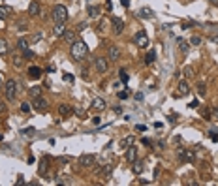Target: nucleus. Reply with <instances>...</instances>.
<instances>
[{"mask_svg":"<svg viewBox=\"0 0 218 186\" xmlns=\"http://www.w3.org/2000/svg\"><path fill=\"white\" fill-rule=\"evenodd\" d=\"M120 2H122V6H124V8H128V6H130V0H120Z\"/></svg>","mask_w":218,"mask_h":186,"instance_id":"obj_52","label":"nucleus"},{"mask_svg":"<svg viewBox=\"0 0 218 186\" xmlns=\"http://www.w3.org/2000/svg\"><path fill=\"white\" fill-rule=\"evenodd\" d=\"M139 17L141 19H152V9L151 8H141L139 9Z\"/></svg>","mask_w":218,"mask_h":186,"instance_id":"obj_20","label":"nucleus"},{"mask_svg":"<svg viewBox=\"0 0 218 186\" xmlns=\"http://www.w3.org/2000/svg\"><path fill=\"white\" fill-rule=\"evenodd\" d=\"M183 73H184V77H194V75H196V68H194V66H184V68H183Z\"/></svg>","mask_w":218,"mask_h":186,"instance_id":"obj_24","label":"nucleus"},{"mask_svg":"<svg viewBox=\"0 0 218 186\" xmlns=\"http://www.w3.org/2000/svg\"><path fill=\"white\" fill-rule=\"evenodd\" d=\"M179 158H181V160H188V162H194V158H196V154H194L192 151H188V149H184V151H179Z\"/></svg>","mask_w":218,"mask_h":186,"instance_id":"obj_12","label":"nucleus"},{"mask_svg":"<svg viewBox=\"0 0 218 186\" xmlns=\"http://www.w3.org/2000/svg\"><path fill=\"white\" fill-rule=\"evenodd\" d=\"M28 94H30L32 98H40V96H41V87H32V88H28Z\"/></svg>","mask_w":218,"mask_h":186,"instance_id":"obj_26","label":"nucleus"},{"mask_svg":"<svg viewBox=\"0 0 218 186\" xmlns=\"http://www.w3.org/2000/svg\"><path fill=\"white\" fill-rule=\"evenodd\" d=\"M188 92H190V87H188V83H186V81H181V83H179V92H177L175 96H186Z\"/></svg>","mask_w":218,"mask_h":186,"instance_id":"obj_14","label":"nucleus"},{"mask_svg":"<svg viewBox=\"0 0 218 186\" xmlns=\"http://www.w3.org/2000/svg\"><path fill=\"white\" fill-rule=\"evenodd\" d=\"M13 13V8L11 6H0V19H6Z\"/></svg>","mask_w":218,"mask_h":186,"instance_id":"obj_17","label":"nucleus"},{"mask_svg":"<svg viewBox=\"0 0 218 186\" xmlns=\"http://www.w3.org/2000/svg\"><path fill=\"white\" fill-rule=\"evenodd\" d=\"M107 56H109V60H119L120 58V49L117 45H111L109 51H107Z\"/></svg>","mask_w":218,"mask_h":186,"instance_id":"obj_10","label":"nucleus"},{"mask_svg":"<svg viewBox=\"0 0 218 186\" xmlns=\"http://www.w3.org/2000/svg\"><path fill=\"white\" fill-rule=\"evenodd\" d=\"M77 28H79V30H85V28H87V23H81V24H79Z\"/></svg>","mask_w":218,"mask_h":186,"instance_id":"obj_50","label":"nucleus"},{"mask_svg":"<svg viewBox=\"0 0 218 186\" xmlns=\"http://www.w3.org/2000/svg\"><path fill=\"white\" fill-rule=\"evenodd\" d=\"M211 120H218V107H215L211 111Z\"/></svg>","mask_w":218,"mask_h":186,"instance_id":"obj_40","label":"nucleus"},{"mask_svg":"<svg viewBox=\"0 0 218 186\" xmlns=\"http://www.w3.org/2000/svg\"><path fill=\"white\" fill-rule=\"evenodd\" d=\"M79 164H81V167H92V166L96 164V158H94L92 154H83V156L79 158Z\"/></svg>","mask_w":218,"mask_h":186,"instance_id":"obj_8","label":"nucleus"},{"mask_svg":"<svg viewBox=\"0 0 218 186\" xmlns=\"http://www.w3.org/2000/svg\"><path fill=\"white\" fill-rule=\"evenodd\" d=\"M62 38H64V41H68V43H73V41H75V32H72V30H66Z\"/></svg>","mask_w":218,"mask_h":186,"instance_id":"obj_23","label":"nucleus"},{"mask_svg":"<svg viewBox=\"0 0 218 186\" xmlns=\"http://www.w3.org/2000/svg\"><path fill=\"white\" fill-rule=\"evenodd\" d=\"M88 15H90V17H98V15H100V8H98V6H94V8L90 6V8H88Z\"/></svg>","mask_w":218,"mask_h":186,"instance_id":"obj_28","label":"nucleus"},{"mask_svg":"<svg viewBox=\"0 0 218 186\" xmlns=\"http://www.w3.org/2000/svg\"><path fill=\"white\" fill-rule=\"evenodd\" d=\"M21 64H23V58H21L19 55H17V56L13 58V66H21Z\"/></svg>","mask_w":218,"mask_h":186,"instance_id":"obj_42","label":"nucleus"},{"mask_svg":"<svg viewBox=\"0 0 218 186\" xmlns=\"http://www.w3.org/2000/svg\"><path fill=\"white\" fill-rule=\"evenodd\" d=\"M198 105H199V102H198V100H194V102L190 104V107H198Z\"/></svg>","mask_w":218,"mask_h":186,"instance_id":"obj_51","label":"nucleus"},{"mask_svg":"<svg viewBox=\"0 0 218 186\" xmlns=\"http://www.w3.org/2000/svg\"><path fill=\"white\" fill-rule=\"evenodd\" d=\"M8 51H9V45H8V41H6L4 38H0V56H4Z\"/></svg>","mask_w":218,"mask_h":186,"instance_id":"obj_25","label":"nucleus"},{"mask_svg":"<svg viewBox=\"0 0 218 186\" xmlns=\"http://www.w3.org/2000/svg\"><path fill=\"white\" fill-rule=\"evenodd\" d=\"M201 41H203L201 36H192L190 38V45H201Z\"/></svg>","mask_w":218,"mask_h":186,"instance_id":"obj_30","label":"nucleus"},{"mask_svg":"<svg viewBox=\"0 0 218 186\" xmlns=\"http://www.w3.org/2000/svg\"><path fill=\"white\" fill-rule=\"evenodd\" d=\"M0 141H2V134H0Z\"/></svg>","mask_w":218,"mask_h":186,"instance_id":"obj_55","label":"nucleus"},{"mask_svg":"<svg viewBox=\"0 0 218 186\" xmlns=\"http://www.w3.org/2000/svg\"><path fill=\"white\" fill-rule=\"evenodd\" d=\"M94 66H96L98 73H105V72H107V68H109V62H107V58H105V56H98V58L94 60Z\"/></svg>","mask_w":218,"mask_h":186,"instance_id":"obj_6","label":"nucleus"},{"mask_svg":"<svg viewBox=\"0 0 218 186\" xmlns=\"http://www.w3.org/2000/svg\"><path fill=\"white\" fill-rule=\"evenodd\" d=\"M53 32H55V36H64V32H66L64 23H56V26L53 28Z\"/></svg>","mask_w":218,"mask_h":186,"instance_id":"obj_21","label":"nucleus"},{"mask_svg":"<svg viewBox=\"0 0 218 186\" xmlns=\"http://www.w3.org/2000/svg\"><path fill=\"white\" fill-rule=\"evenodd\" d=\"M53 19L56 23H66L68 21V9H66V6H62V4L55 6L53 8Z\"/></svg>","mask_w":218,"mask_h":186,"instance_id":"obj_2","label":"nucleus"},{"mask_svg":"<svg viewBox=\"0 0 218 186\" xmlns=\"http://www.w3.org/2000/svg\"><path fill=\"white\" fill-rule=\"evenodd\" d=\"M209 137H211L213 141H218V134L216 132H209Z\"/></svg>","mask_w":218,"mask_h":186,"instance_id":"obj_45","label":"nucleus"},{"mask_svg":"<svg viewBox=\"0 0 218 186\" xmlns=\"http://www.w3.org/2000/svg\"><path fill=\"white\" fill-rule=\"evenodd\" d=\"M15 184H24V177H23V175H19V177H17V183H15Z\"/></svg>","mask_w":218,"mask_h":186,"instance_id":"obj_47","label":"nucleus"},{"mask_svg":"<svg viewBox=\"0 0 218 186\" xmlns=\"http://www.w3.org/2000/svg\"><path fill=\"white\" fill-rule=\"evenodd\" d=\"M41 38H43V34H41V32H36V34L32 36V43H38V41H41Z\"/></svg>","mask_w":218,"mask_h":186,"instance_id":"obj_34","label":"nucleus"},{"mask_svg":"<svg viewBox=\"0 0 218 186\" xmlns=\"http://www.w3.org/2000/svg\"><path fill=\"white\" fill-rule=\"evenodd\" d=\"M107 105H105V102L102 100V98H94L92 100V109H96V111H104Z\"/></svg>","mask_w":218,"mask_h":186,"instance_id":"obj_15","label":"nucleus"},{"mask_svg":"<svg viewBox=\"0 0 218 186\" xmlns=\"http://www.w3.org/2000/svg\"><path fill=\"white\" fill-rule=\"evenodd\" d=\"M111 24H113V32L119 36V34H122V30H124V21L120 19V17H111Z\"/></svg>","mask_w":218,"mask_h":186,"instance_id":"obj_7","label":"nucleus"},{"mask_svg":"<svg viewBox=\"0 0 218 186\" xmlns=\"http://www.w3.org/2000/svg\"><path fill=\"white\" fill-rule=\"evenodd\" d=\"M136 130H137V132H145V130H147V126H143V124H137V126H136Z\"/></svg>","mask_w":218,"mask_h":186,"instance_id":"obj_46","label":"nucleus"},{"mask_svg":"<svg viewBox=\"0 0 218 186\" xmlns=\"http://www.w3.org/2000/svg\"><path fill=\"white\" fill-rule=\"evenodd\" d=\"M23 55H24V56H26L28 60H30V58H34V53H32L30 49H26V51H23Z\"/></svg>","mask_w":218,"mask_h":186,"instance_id":"obj_41","label":"nucleus"},{"mask_svg":"<svg viewBox=\"0 0 218 186\" xmlns=\"http://www.w3.org/2000/svg\"><path fill=\"white\" fill-rule=\"evenodd\" d=\"M17 28H19V30H26V28H28V24H26L24 21H19V23H17Z\"/></svg>","mask_w":218,"mask_h":186,"instance_id":"obj_38","label":"nucleus"},{"mask_svg":"<svg viewBox=\"0 0 218 186\" xmlns=\"http://www.w3.org/2000/svg\"><path fill=\"white\" fill-rule=\"evenodd\" d=\"M134 141H136V137H134V136H126V137L120 141V147H122V149H128V147H132V145H134Z\"/></svg>","mask_w":218,"mask_h":186,"instance_id":"obj_18","label":"nucleus"},{"mask_svg":"<svg viewBox=\"0 0 218 186\" xmlns=\"http://www.w3.org/2000/svg\"><path fill=\"white\" fill-rule=\"evenodd\" d=\"M49 167H51V166H49V158H47V156H43V158H41V162H40V166H38V173H40L41 177H45V175H47V171H49Z\"/></svg>","mask_w":218,"mask_h":186,"instance_id":"obj_9","label":"nucleus"},{"mask_svg":"<svg viewBox=\"0 0 218 186\" xmlns=\"http://www.w3.org/2000/svg\"><path fill=\"white\" fill-rule=\"evenodd\" d=\"M154 60H156V53H154V51H149L147 56H145V64H152Z\"/></svg>","mask_w":218,"mask_h":186,"instance_id":"obj_27","label":"nucleus"},{"mask_svg":"<svg viewBox=\"0 0 218 186\" xmlns=\"http://www.w3.org/2000/svg\"><path fill=\"white\" fill-rule=\"evenodd\" d=\"M73 113H75L79 119H85V117H87V113H85V109H83V107H75V109H73Z\"/></svg>","mask_w":218,"mask_h":186,"instance_id":"obj_32","label":"nucleus"},{"mask_svg":"<svg viewBox=\"0 0 218 186\" xmlns=\"http://www.w3.org/2000/svg\"><path fill=\"white\" fill-rule=\"evenodd\" d=\"M28 13L34 17V15H40V4L38 2H30V6H28Z\"/></svg>","mask_w":218,"mask_h":186,"instance_id":"obj_19","label":"nucleus"},{"mask_svg":"<svg viewBox=\"0 0 218 186\" xmlns=\"http://www.w3.org/2000/svg\"><path fill=\"white\" fill-rule=\"evenodd\" d=\"M111 171H113V166H105V167H104L100 173H102L104 177H109V175H111Z\"/></svg>","mask_w":218,"mask_h":186,"instance_id":"obj_33","label":"nucleus"},{"mask_svg":"<svg viewBox=\"0 0 218 186\" xmlns=\"http://www.w3.org/2000/svg\"><path fill=\"white\" fill-rule=\"evenodd\" d=\"M62 77H64V81H68V83H73V75H72V73H64Z\"/></svg>","mask_w":218,"mask_h":186,"instance_id":"obj_43","label":"nucleus"},{"mask_svg":"<svg viewBox=\"0 0 218 186\" xmlns=\"http://www.w3.org/2000/svg\"><path fill=\"white\" fill-rule=\"evenodd\" d=\"M143 169H145V166H143V162H139V160H136V162H134V166H132V171H134L136 175H139V173H141Z\"/></svg>","mask_w":218,"mask_h":186,"instance_id":"obj_22","label":"nucleus"},{"mask_svg":"<svg viewBox=\"0 0 218 186\" xmlns=\"http://www.w3.org/2000/svg\"><path fill=\"white\" fill-rule=\"evenodd\" d=\"M134 43H136L139 49H145V47H149V36L141 30V32H137V34L134 36Z\"/></svg>","mask_w":218,"mask_h":186,"instance_id":"obj_4","label":"nucleus"},{"mask_svg":"<svg viewBox=\"0 0 218 186\" xmlns=\"http://www.w3.org/2000/svg\"><path fill=\"white\" fill-rule=\"evenodd\" d=\"M4 94H6V98L11 102V100H15V94H17V83L13 81V79H8L6 81V85H4Z\"/></svg>","mask_w":218,"mask_h":186,"instance_id":"obj_3","label":"nucleus"},{"mask_svg":"<svg viewBox=\"0 0 218 186\" xmlns=\"http://www.w3.org/2000/svg\"><path fill=\"white\" fill-rule=\"evenodd\" d=\"M136 100H137V102H141V100H143V94H141V92H137V94H136Z\"/></svg>","mask_w":218,"mask_h":186,"instance_id":"obj_48","label":"nucleus"},{"mask_svg":"<svg viewBox=\"0 0 218 186\" xmlns=\"http://www.w3.org/2000/svg\"><path fill=\"white\" fill-rule=\"evenodd\" d=\"M119 73H120V81H122V83H128V79H130V75H128V73H126L124 70H120Z\"/></svg>","mask_w":218,"mask_h":186,"instance_id":"obj_36","label":"nucleus"},{"mask_svg":"<svg viewBox=\"0 0 218 186\" xmlns=\"http://www.w3.org/2000/svg\"><path fill=\"white\" fill-rule=\"evenodd\" d=\"M117 96H119V100H126V98L130 96V92H128V90H120Z\"/></svg>","mask_w":218,"mask_h":186,"instance_id":"obj_37","label":"nucleus"},{"mask_svg":"<svg viewBox=\"0 0 218 186\" xmlns=\"http://www.w3.org/2000/svg\"><path fill=\"white\" fill-rule=\"evenodd\" d=\"M34 109H36L38 113H47V111H49V102L43 100L41 96H40V98H34Z\"/></svg>","mask_w":218,"mask_h":186,"instance_id":"obj_5","label":"nucleus"},{"mask_svg":"<svg viewBox=\"0 0 218 186\" xmlns=\"http://www.w3.org/2000/svg\"><path fill=\"white\" fill-rule=\"evenodd\" d=\"M17 47H19L21 51H26V49H28V40H19V41H17Z\"/></svg>","mask_w":218,"mask_h":186,"instance_id":"obj_29","label":"nucleus"},{"mask_svg":"<svg viewBox=\"0 0 218 186\" xmlns=\"http://www.w3.org/2000/svg\"><path fill=\"white\" fill-rule=\"evenodd\" d=\"M143 145H147V147H151V145H152V141H151V139H143Z\"/></svg>","mask_w":218,"mask_h":186,"instance_id":"obj_49","label":"nucleus"},{"mask_svg":"<svg viewBox=\"0 0 218 186\" xmlns=\"http://www.w3.org/2000/svg\"><path fill=\"white\" fill-rule=\"evenodd\" d=\"M211 4H215V6H218V0H209Z\"/></svg>","mask_w":218,"mask_h":186,"instance_id":"obj_54","label":"nucleus"},{"mask_svg":"<svg viewBox=\"0 0 218 186\" xmlns=\"http://www.w3.org/2000/svg\"><path fill=\"white\" fill-rule=\"evenodd\" d=\"M198 94H199L201 98H203V96L207 94V87H205L203 83H199V85H198Z\"/></svg>","mask_w":218,"mask_h":186,"instance_id":"obj_31","label":"nucleus"},{"mask_svg":"<svg viewBox=\"0 0 218 186\" xmlns=\"http://www.w3.org/2000/svg\"><path fill=\"white\" fill-rule=\"evenodd\" d=\"M21 111L23 113H30V105L28 104H21Z\"/></svg>","mask_w":218,"mask_h":186,"instance_id":"obj_44","label":"nucleus"},{"mask_svg":"<svg viewBox=\"0 0 218 186\" xmlns=\"http://www.w3.org/2000/svg\"><path fill=\"white\" fill-rule=\"evenodd\" d=\"M21 134H23V136H32V134H36V130H34V128H26V130H23Z\"/></svg>","mask_w":218,"mask_h":186,"instance_id":"obj_39","label":"nucleus"},{"mask_svg":"<svg viewBox=\"0 0 218 186\" xmlns=\"http://www.w3.org/2000/svg\"><path fill=\"white\" fill-rule=\"evenodd\" d=\"M28 77H30V79H40V77H41V68L30 66V68H28Z\"/></svg>","mask_w":218,"mask_h":186,"instance_id":"obj_13","label":"nucleus"},{"mask_svg":"<svg viewBox=\"0 0 218 186\" xmlns=\"http://www.w3.org/2000/svg\"><path fill=\"white\" fill-rule=\"evenodd\" d=\"M211 41H213V43H218V36H211Z\"/></svg>","mask_w":218,"mask_h":186,"instance_id":"obj_53","label":"nucleus"},{"mask_svg":"<svg viewBox=\"0 0 218 186\" xmlns=\"http://www.w3.org/2000/svg\"><path fill=\"white\" fill-rule=\"evenodd\" d=\"M70 53H72V56H73L75 60H83V58L88 55V45H87L83 40H75V41L72 43Z\"/></svg>","mask_w":218,"mask_h":186,"instance_id":"obj_1","label":"nucleus"},{"mask_svg":"<svg viewBox=\"0 0 218 186\" xmlns=\"http://www.w3.org/2000/svg\"><path fill=\"white\" fill-rule=\"evenodd\" d=\"M179 49H181V51H188V41L179 40Z\"/></svg>","mask_w":218,"mask_h":186,"instance_id":"obj_35","label":"nucleus"},{"mask_svg":"<svg viewBox=\"0 0 218 186\" xmlns=\"http://www.w3.org/2000/svg\"><path fill=\"white\" fill-rule=\"evenodd\" d=\"M136 158H137V149L132 145V147H128V149H126V160L134 164V162H136Z\"/></svg>","mask_w":218,"mask_h":186,"instance_id":"obj_11","label":"nucleus"},{"mask_svg":"<svg viewBox=\"0 0 218 186\" xmlns=\"http://www.w3.org/2000/svg\"><path fill=\"white\" fill-rule=\"evenodd\" d=\"M58 113L66 119V117H70V115H72V107H70L68 104H60V105H58Z\"/></svg>","mask_w":218,"mask_h":186,"instance_id":"obj_16","label":"nucleus"}]
</instances>
